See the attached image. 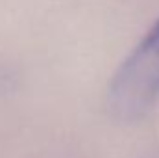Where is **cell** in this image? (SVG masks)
<instances>
[{
    "label": "cell",
    "instance_id": "obj_1",
    "mask_svg": "<svg viewBox=\"0 0 159 158\" xmlns=\"http://www.w3.org/2000/svg\"><path fill=\"white\" fill-rule=\"evenodd\" d=\"M159 99V21L122 62L109 84L107 106L117 119L143 117Z\"/></svg>",
    "mask_w": 159,
    "mask_h": 158
}]
</instances>
